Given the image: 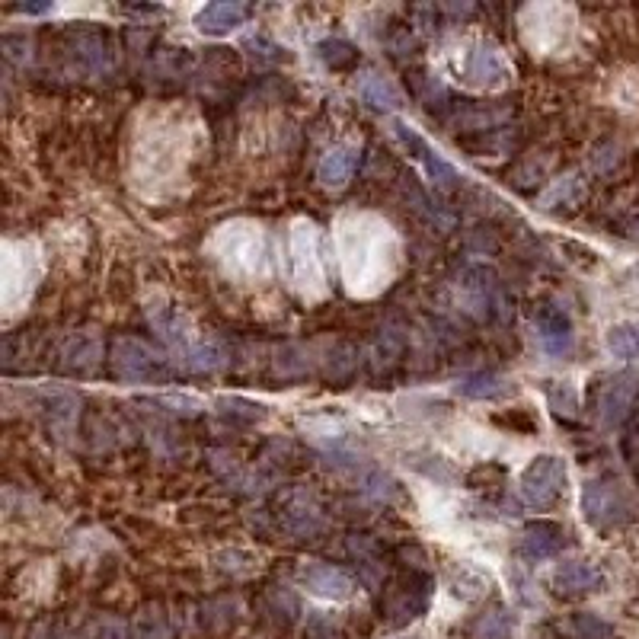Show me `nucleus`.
I'll return each mask as SVG.
<instances>
[{"mask_svg":"<svg viewBox=\"0 0 639 639\" xmlns=\"http://www.w3.org/2000/svg\"><path fill=\"white\" fill-rule=\"evenodd\" d=\"M342 282L352 294L384 291L400 269V240L393 227L374 215H346L336 227Z\"/></svg>","mask_w":639,"mask_h":639,"instance_id":"obj_1","label":"nucleus"},{"mask_svg":"<svg viewBox=\"0 0 639 639\" xmlns=\"http://www.w3.org/2000/svg\"><path fill=\"white\" fill-rule=\"evenodd\" d=\"M211 256L218 259L224 275L237 278L243 285L262 282L272 269L266 234H262L259 224H250V221H234V224L218 227V234L211 237Z\"/></svg>","mask_w":639,"mask_h":639,"instance_id":"obj_2","label":"nucleus"},{"mask_svg":"<svg viewBox=\"0 0 639 639\" xmlns=\"http://www.w3.org/2000/svg\"><path fill=\"white\" fill-rule=\"evenodd\" d=\"M288 282L301 298H320L330 288V243L314 221H294L288 231Z\"/></svg>","mask_w":639,"mask_h":639,"instance_id":"obj_3","label":"nucleus"},{"mask_svg":"<svg viewBox=\"0 0 639 639\" xmlns=\"http://www.w3.org/2000/svg\"><path fill=\"white\" fill-rule=\"evenodd\" d=\"M566 480H569V470L566 461L556 454H540L534 461L524 467L518 489H521V499L531 505V509H550L563 499L566 493Z\"/></svg>","mask_w":639,"mask_h":639,"instance_id":"obj_4","label":"nucleus"},{"mask_svg":"<svg viewBox=\"0 0 639 639\" xmlns=\"http://www.w3.org/2000/svg\"><path fill=\"white\" fill-rule=\"evenodd\" d=\"M461 77H464V84L477 87V90H496L512 80V68L493 42H477L464 58Z\"/></svg>","mask_w":639,"mask_h":639,"instance_id":"obj_5","label":"nucleus"},{"mask_svg":"<svg viewBox=\"0 0 639 639\" xmlns=\"http://www.w3.org/2000/svg\"><path fill=\"white\" fill-rule=\"evenodd\" d=\"M582 515L592 528H617L627 521V502L608 480H592L582 489Z\"/></svg>","mask_w":639,"mask_h":639,"instance_id":"obj_6","label":"nucleus"},{"mask_svg":"<svg viewBox=\"0 0 639 639\" xmlns=\"http://www.w3.org/2000/svg\"><path fill=\"white\" fill-rule=\"evenodd\" d=\"M393 135L400 138V144L409 151V157H413V160L419 163L422 173L429 176L435 186L451 189V186L457 183V170L435 151V147H432L429 141H425V138L419 135V131H413L406 122H393Z\"/></svg>","mask_w":639,"mask_h":639,"instance_id":"obj_7","label":"nucleus"},{"mask_svg":"<svg viewBox=\"0 0 639 639\" xmlns=\"http://www.w3.org/2000/svg\"><path fill=\"white\" fill-rule=\"evenodd\" d=\"M39 278V259L26 243L10 247L4 256V304L7 310H16V304L26 301Z\"/></svg>","mask_w":639,"mask_h":639,"instance_id":"obj_8","label":"nucleus"},{"mask_svg":"<svg viewBox=\"0 0 639 639\" xmlns=\"http://www.w3.org/2000/svg\"><path fill=\"white\" fill-rule=\"evenodd\" d=\"M112 358H116L119 374H125L131 381H163L170 374V365L138 339H119Z\"/></svg>","mask_w":639,"mask_h":639,"instance_id":"obj_9","label":"nucleus"},{"mask_svg":"<svg viewBox=\"0 0 639 639\" xmlns=\"http://www.w3.org/2000/svg\"><path fill=\"white\" fill-rule=\"evenodd\" d=\"M301 585L314 598H323V601H346L355 592V582L349 572L326 563H307L301 569Z\"/></svg>","mask_w":639,"mask_h":639,"instance_id":"obj_10","label":"nucleus"},{"mask_svg":"<svg viewBox=\"0 0 639 639\" xmlns=\"http://www.w3.org/2000/svg\"><path fill=\"white\" fill-rule=\"evenodd\" d=\"M250 10L237 4V0H218V4H205L199 13H195V29L202 32V36H231L234 29H240L243 23H247Z\"/></svg>","mask_w":639,"mask_h":639,"instance_id":"obj_11","label":"nucleus"},{"mask_svg":"<svg viewBox=\"0 0 639 639\" xmlns=\"http://www.w3.org/2000/svg\"><path fill=\"white\" fill-rule=\"evenodd\" d=\"M566 547V531L556 521H534L521 537V550L528 560H550Z\"/></svg>","mask_w":639,"mask_h":639,"instance_id":"obj_12","label":"nucleus"},{"mask_svg":"<svg viewBox=\"0 0 639 639\" xmlns=\"http://www.w3.org/2000/svg\"><path fill=\"white\" fill-rule=\"evenodd\" d=\"M604 582L601 569L595 563H585V560H569L560 563L553 572V585L556 592L563 595H582V592H595V588Z\"/></svg>","mask_w":639,"mask_h":639,"instance_id":"obj_13","label":"nucleus"},{"mask_svg":"<svg viewBox=\"0 0 639 639\" xmlns=\"http://www.w3.org/2000/svg\"><path fill=\"white\" fill-rule=\"evenodd\" d=\"M537 339H540V346H544V352L560 358L572 349L576 333H572V323L566 314H560V310H544L537 320Z\"/></svg>","mask_w":639,"mask_h":639,"instance_id":"obj_14","label":"nucleus"},{"mask_svg":"<svg viewBox=\"0 0 639 639\" xmlns=\"http://www.w3.org/2000/svg\"><path fill=\"white\" fill-rule=\"evenodd\" d=\"M355 167H358L355 147H333V151H326L323 160L317 163V179L326 189H342L352 179Z\"/></svg>","mask_w":639,"mask_h":639,"instance_id":"obj_15","label":"nucleus"},{"mask_svg":"<svg viewBox=\"0 0 639 639\" xmlns=\"http://www.w3.org/2000/svg\"><path fill=\"white\" fill-rule=\"evenodd\" d=\"M358 96H362L368 106L384 109V112L400 106V93L393 90L390 80H384L378 74H362V77H358Z\"/></svg>","mask_w":639,"mask_h":639,"instance_id":"obj_16","label":"nucleus"},{"mask_svg":"<svg viewBox=\"0 0 639 639\" xmlns=\"http://www.w3.org/2000/svg\"><path fill=\"white\" fill-rule=\"evenodd\" d=\"M457 390L470 400H502L512 393V384L499 378V374H470V378L457 384Z\"/></svg>","mask_w":639,"mask_h":639,"instance_id":"obj_17","label":"nucleus"},{"mask_svg":"<svg viewBox=\"0 0 639 639\" xmlns=\"http://www.w3.org/2000/svg\"><path fill=\"white\" fill-rule=\"evenodd\" d=\"M608 349L614 358L636 362L639 358V323H617L608 330Z\"/></svg>","mask_w":639,"mask_h":639,"instance_id":"obj_18","label":"nucleus"},{"mask_svg":"<svg viewBox=\"0 0 639 639\" xmlns=\"http://www.w3.org/2000/svg\"><path fill=\"white\" fill-rule=\"evenodd\" d=\"M630 397H633V378H617L608 390V397H604L601 409H604V422L614 425L624 419V409L630 406Z\"/></svg>","mask_w":639,"mask_h":639,"instance_id":"obj_19","label":"nucleus"},{"mask_svg":"<svg viewBox=\"0 0 639 639\" xmlns=\"http://www.w3.org/2000/svg\"><path fill=\"white\" fill-rule=\"evenodd\" d=\"M320 58L330 64L333 71H342V68H352L355 64V48L349 42H339V39H330V42H320L317 45Z\"/></svg>","mask_w":639,"mask_h":639,"instance_id":"obj_20","label":"nucleus"},{"mask_svg":"<svg viewBox=\"0 0 639 639\" xmlns=\"http://www.w3.org/2000/svg\"><path fill=\"white\" fill-rule=\"evenodd\" d=\"M512 630V620L505 611H493V614H486L477 630H473V639H505Z\"/></svg>","mask_w":639,"mask_h":639,"instance_id":"obj_21","label":"nucleus"},{"mask_svg":"<svg viewBox=\"0 0 639 639\" xmlns=\"http://www.w3.org/2000/svg\"><path fill=\"white\" fill-rule=\"evenodd\" d=\"M576 627H579L582 639H608L611 636V627L601 624V620H595V617H579Z\"/></svg>","mask_w":639,"mask_h":639,"instance_id":"obj_22","label":"nucleus"},{"mask_svg":"<svg viewBox=\"0 0 639 639\" xmlns=\"http://www.w3.org/2000/svg\"><path fill=\"white\" fill-rule=\"evenodd\" d=\"M633 438H639V406H636V419H633Z\"/></svg>","mask_w":639,"mask_h":639,"instance_id":"obj_23","label":"nucleus"},{"mask_svg":"<svg viewBox=\"0 0 639 639\" xmlns=\"http://www.w3.org/2000/svg\"><path fill=\"white\" fill-rule=\"evenodd\" d=\"M636 278H639V266H636Z\"/></svg>","mask_w":639,"mask_h":639,"instance_id":"obj_24","label":"nucleus"}]
</instances>
